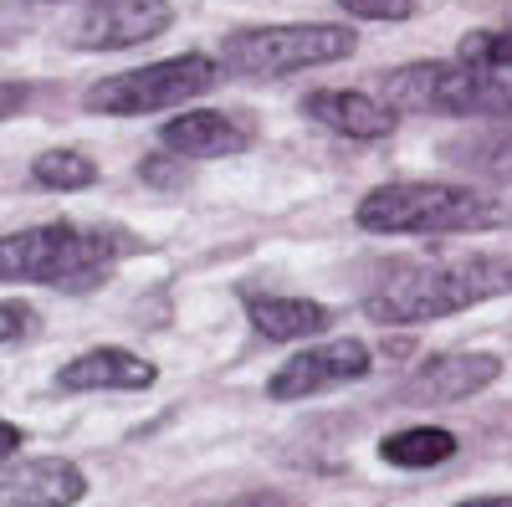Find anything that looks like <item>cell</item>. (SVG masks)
I'll list each match as a JSON object with an SVG mask.
<instances>
[{
  "instance_id": "6da1fadb",
  "label": "cell",
  "mask_w": 512,
  "mask_h": 507,
  "mask_svg": "<svg viewBox=\"0 0 512 507\" xmlns=\"http://www.w3.org/2000/svg\"><path fill=\"white\" fill-rule=\"evenodd\" d=\"M134 251H139V236L123 226L41 221V226L0 236V282H36L52 292H93Z\"/></svg>"
},
{
  "instance_id": "7a4b0ae2",
  "label": "cell",
  "mask_w": 512,
  "mask_h": 507,
  "mask_svg": "<svg viewBox=\"0 0 512 507\" xmlns=\"http://www.w3.org/2000/svg\"><path fill=\"white\" fill-rule=\"evenodd\" d=\"M507 287H512V267L502 257L415 262V267H400V272L384 277L364 298V313L379 328H415V323L456 318V313L497 298Z\"/></svg>"
},
{
  "instance_id": "3957f363",
  "label": "cell",
  "mask_w": 512,
  "mask_h": 507,
  "mask_svg": "<svg viewBox=\"0 0 512 507\" xmlns=\"http://www.w3.org/2000/svg\"><path fill=\"white\" fill-rule=\"evenodd\" d=\"M507 221L512 210L497 195L451 180H395L354 205V226L369 236H466L497 231Z\"/></svg>"
},
{
  "instance_id": "277c9868",
  "label": "cell",
  "mask_w": 512,
  "mask_h": 507,
  "mask_svg": "<svg viewBox=\"0 0 512 507\" xmlns=\"http://www.w3.org/2000/svg\"><path fill=\"white\" fill-rule=\"evenodd\" d=\"M379 103L395 113L512 118V77H487L466 62H410L379 77Z\"/></svg>"
},
{
  "instance_id": "5b68a950",
  "label": "cell",
  "mask_w": 512,
  "mask_h": 507,
  "mask_svg": "<svg viewBox=\"0 0 512 507\" xmlns=\"http://www.w3.org/2000/svg\"><path fill=\"white\" fill-rule=\"evenodd\" d=\"M359 36L349 26H328V21H308V26H246L231 31L221 41V67L231 77H292L308 67H328L354 57Z\"/></svg>"
},
{
  "instance_id": "8992f818",
  "label": "cell",
  "mask_w": 512,
  "mask_h": 507,
  "mask_svg": "<svg viewBox=\"0 0 512 507\" xmlns=\"http://www.w3.org/2000/svg\"><path fill=\"white\" fill-rule=\"evenodd\" d=\"M221 82V62L205 52H185V57H164L134 72H113L103 82H93L82 93L88 113H108V118H144V113H164V108H185L190 98H205Z\"/></svg>"
},
{
  "instance_id": "52a82bcc",
  "label": "cell",
  "mask_w": 512,
  "mask_h": 507,
  "mask_svg": "<svg viewBox=\"0 0 512 507\" xmlns=\"http://www.w3.org/2000/svg\"><path fill=\"white\" fill-rule=\"evenodd\" d=\"M374 369V354L364 338H323V344L292 354L272 379H267V395L272 400H308V395H323V390H344V385H359Z\"/></svg>"
},
{
  "instance_id": "ba28073f",
  "label": "cell",
  "mask_w": 512,
  "mask_h": 507,
  "mask_svg": "<svg viewBox=\"0 0 512 507\" xmlns=\"http://www.w3.org/2000/svg\"><path fill=\"white\" fill-rule=\"evenodd\" d=\"M169 21H175L169 0H88V11L72 21L67 41L77 52H123L164 36Z\"/></svg>"
},
{
  "instance_id": "9c48e42d",
  "label": "cell",
  "mask_w": 512,
  "mask_h": 507,
  "mask_svg": "<svg viewBox=\"0 0 512 507\" xmlns=\"http://www.w3.org/2000/svg\"><path fill=\"white\" fill-rule=\"evenodd\" d=\"M502 379V359L487 349H461V354H436L425 359L420 369H410V379L400 385V400L410 405H456L472 400L487 385Z\"/></svg>"
},
{
  "instance_id": "30bf717a",
  "label": "cell",
  "mask_w": 512,
  "mask_h": 507,
  "mask_svg": "<svg viewBox=\"0 0 512 507\" xmlns=\"http://www.w3.org/2000/svg\"><path fill=\"white\" fill-rule=\"evenodd\" d=\"M82 497H88V477L67 456H26L0 472L6 507H77Z\"/></svg>"
},
{
  "instance_id": "8fae6325",
  "label": "cell",
  "mask_w": 512,
  "mask_h": 507,
  "mask_svg": "<svg viewBox=\"0 0 512 507\" xmlns=\"http://www.w3.org/2000/svg\"><path fill=\"white\" fill-rule=\"evenodd\" d=\"M159 144L180 159H231L251 149V123L236 113H216V108H195L180 113L159 129Z\"/></svg>"
},
{
  "instance_id": "7c38bea8",
  "label": "cell",
  "mask_w": 512,
  "mask_h": 507,
  "mask_svg": "<svg viewBox=\"0 0 512 507\" xmlns=\"http://www.w3.org/2000/svg\"><path fill=\"white\" fill-rule=\"evenodd\" d=\"M303 113L318 129L338 134V139H390L400 113L384 108L374 93H349V88H318L303 98Z\"/></svg>"
},
{
  "instance_id": "4fadbf2b",
  "label": "cell",
  "mask_w": 512,
  "mask_h": 507,
  "mask_svg": "<svg viewBox=\"0 0 512 507\" xmlns=\"http://www.w3.org/2000/svg\"><path fill=\"white\" fill-rule=\"evenodd\" d=\"M159 369L128 349H88L57 369V390L67 395H93V390H149Z\"/></svg>"
},
{
  "instance_id": "5bb4252c",
  "label": "cell",
  "mask_w": 512,
  "mask_h": 507,
  "mask_svg": "<svg viewBox=\"0 0 512 507\" xmlns=\"http://www.w3.org/2000/svg\"><path fill=\"white\" fill-rule=\"evenodd\" d=\"M246 318L267 344H297V338H318L333 313L313 298H287V292H246Z\"/></svg>"
},
{
  "instance_id": "9a60e30c",
  "label": "cell",
  "mask_w": 512,
  "mask_h": 507,
  "mask_svg": "<svg viewBox=\"0 0 512 507\" xmlns=\"http://www.w3.org/2000/svg\"><path fill=\"white\" fill-rule=\"evenodd\" d=\"M379 456L390 461V467H405V472L446 467V461L456 456V436L441 431V426H405V431L379 441Z\"/></svg>"
},
{
  "instance_id": "2e32d148",
  "label": "cell",
  "mask_w": 512,
  "mask_h": 507,
  "mask_svg": "<svg viewBox=\"0 0 512 507\" xmlns=\"http://www.w3.org/2000/svg\"><path fill=\"white\" fill-rule=\"evenodd\" d=\"M451 159H461L472 175H482L492 185H512V118H497L492 129L451 144Z\"/></svg>"
},
{
  "instance_id": "e0dca14e",
  "label": "cell",
  "mask_w": 512,
  "mask_h": 507,
  "mask_svg": "<svg viewBox=\"0 0 512 507\" xmlns=\"http://www.w3.org/2000/svg\"><path fill=\"white\" fill-rule=\"evenodd\" d=\"M31 180L41 190H62V195L67 190H88V185H98V164L82 149H47V154H36Z\"/></svg>"
},
{
  "instance_id": "ac0fdd59",
  "label": "cell",
  "mask_w": 512,
  "mask_h": 507,
  "mask_svg": "<svg viewBox=\"0 0 512 507\" xmlns=\"http://www.w3.org/2000/svg\"><path fill=\"white\" fill-rule=\"evenodd\" d=\"M456 62L477 67L487 77H512V26H482V31H466Z\"/></svg>"
},
{
  "instance_id": "d6986e66",
  "label": "cell",
  "mask_w": 512,
  "mask_h": 507,
  "mask_svg": "<svg viewBox=\"0 0 512 507\" xmlns=\"http://www.w3.org/2000/svg\"><path fill=\"white\" fill-rule=\"evenodd\" d=\"M359 21H410L420 11V0H338Z\"/></svg>"
},
{
  "instance_id": "ffe728a7",
  "label": "cell",
  "mask_w": 512,
  "mask_h": 507,
  "mask_svg": "<svg viewBox=\"0 0 512 507\" xmlns=\"http://www.w3.org/2000/svg\"><path fill=\"white\" fill-rule=\"evenodd\" d=\"M41 328V313L31 308V303H0V344H21L26 333H36Z\"/></svg>"
},
{
  "instance_id": "44dd1931",
  "label": "cell",
  "mask_w": 512,
  "mask_h": 507,
  "mask_svg": "<svg viewBox=\"0 0 512 507\" xmlns=\"http://www.w3.org/2000/svg\"><path fill=\"white\" fill-rule=\"evenodd\" d=\"M26 103H31V88H26V82H0V123L16 118Z\"/></svg>"
},
{
  "instance_id": "7402d4cb",
  "label": "cell",
  "mask_w": 512,
  "mask_h": 507,
  "mask_svg": "<svg viewBox=\"0 0 512 507\" xmlns=\"http://www.w3.org/2000/svg\"><path fill=\"white\" fill-rule=\"evenodd\" d=\"M21 446H26V431L11 426V420H0V467H6V461H16Z\"/></svg>"
},
{
  "instance_id": "603a6c76",
  "label": "cell",
  "mask_w": 512,
  "mask_h": 507,
  "mask_svg": "<svg viewBox=\"0 0 512 507\" xmlns=\"http://www.w3.org/2000/svg\"><path fill=\"white\" fill-rule=\"evenodd\" d=\"M210 507H287V497L282 492H241L231 502H210Z\"/></svg>"
},
{
  "instance_id": "cb8c5ba5",
  "label": "cell",
  "mask_w": 512,
  "mask_h": 507,
  "mask_svg": "<svg viewBox=\"0 0 512 507\" xmlns=\"http://www.w3.org/2000/svg\"><path fill=\"white\" fill-rule=\"evenodd\" d=\"M456 507H512V492L507 497H472V502H456Z\"/></svg>"
}]
</instances>
